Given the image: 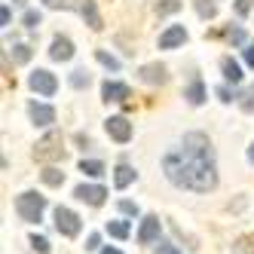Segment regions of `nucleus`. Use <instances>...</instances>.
<instances>
[{
	"instance_id": "36",
	"label": "nucleus",
	"mask_w": 254,
	"mask_h": 254,
	"mask_svg": "<svg viewBox=\"0 0 254 254\" xmlns=\"http://www.w3.org/2000/svg\"><path fill=\"white\" fill-rule=\"evenodd\" d=\"M217 95H221V101H224V104H230V101H236V92H230V89H227V86H221V89H217Z\"/></svg>"
},
{
	"instance_id": "14",
	"label": "nucleus",
	"mask_w": 254,
	"mask_h": 254,
	"mask_svg": "<svg viewBox=\"0 0 254 254\" xmlns=\"http://www.w3.org/2000/svg\"><path fill=\"white\" fill-rule=\"evenodd\" d=\"M28 117H31L34 126H52V123H56V107L40 104V101H31L28 104Z\"/></svg>"
},
{
	"instance_id": "40",
	"label": "nucleus",
	"mask_w": 254,
	"mask_h": 254,
	"mask_svg": "<svg viewBox=\"0 0 254 254\" xmlns=\"http://www.w3.org/2000/svg\"><path fill=\"white\" fill-rule=\"evenodd\" d=\"M101 254H123L120 248H101Z\"/></svg>"
},
{
	"instance_id": "17",
	"label": "nucleus",
	"mask_w": 254,
	"mask_h": 254,
	"mask_svg": "<svg viewBox=\"0 0 254 254\" xmlns=\"http://www.w3.org/2000/svg\"><path fill=\"white\" fill-rule=\"evenodd\" d=\"M135 178H138V172H135L132 166H126V162L114 169V184H117L120 190H126L129 184H135Z\"/></svg>"
},
{
	"instance_id": "19",
	"label": "nucleus",
	"mask_w": 254,
	"mask_h": 254,
	"mask_svg": "<svg viewBox=\"0 0 254 254\" xmlns=\"http://www.w3.org/2000/svg\"><path fill=\"white\" fill-rule=\"evenodd\" d=\"M31 56H34V49H31L28 43H15V46L9 49L12 64H28V62H31Z\"/></svg>"
},
{
	"instance_id": "22",
	"label": "nucleus",
	"mask_w": 254,
	"mask_h": 254,
	"mask_svg": "<svg viewBox=\"0 0 254 254\" xmlns=\"http://www.w3.org/2000/svg\"><path fill=\"white\" fill-rule=\"evenodd\" d=\"M181 6H184V3H181V0H159V3L153 6V12L159 15V19H162V15H175Z\"/></svg>"
},
{
	"instance_id": "29",
	"label": "nucleus",
	"mask_w": 254,
	"mask_h": 254,
	"mask_svg": "<svg viewBox=\"0 0 254 254\" xmlns=\"http://www.w3.org/2000/svg\"><path fill=\"white\" fill-rule=\"evenodd\" d=\"M22 22H25V28H28V31H34V28L40 25V12H37V9H28V12L22 15Z\"/></svg>"
},
{
	"instance_id": "6",
	"label": "nucleus",
	"mask_w": 254,
	"mask_h": 254,
	"mask_svg": "<svg viewBox=\"0 0 254 254\" xmlns=\"http://www.w3.org/2000/svg\"><path fill=\"white\" fill-rule=\"evenodd\" d=\"M181 147H184L187 153H196V156H211V159H214L211 141H208V135H202V132H187V135H184V141H181Z\"/></svg>"
},
{
	"instance_id": "8",
	"label": "nucleus",
	"mask_w": 254,
	"mask_h": 254,
	"mask_svg": "<svg viewBox=\"0 0 254 254\" xmlns=\"http://www.w3.org/2000/svg\"><path fill=\"white\" fill-rule=\"evenodd\" d=\"M138 80L147 83V86H162V83L169 80V70H166V64L150 62V64H141L138 67Z\"/></svg>"
},
{
	"instance_id": "39",
	"label": "nucleus",
	"mask_w": 254,
	"mask_h": 254,
	"mask_svg": "<svg viewBox=\"0 0 254 254\" xmlns=\"http://www.w3.org/2000/svg\"><path fill=\"white\" fill-rule=\"evenodd\" d=\"M77 144H80V147H83V150H86V147H89V144H92V141H89V138H86V135H77Z\"/></svg>"
},
{
	"instance_id": "27",
	"label": "nucleus",
	"mask_w": 254,
	"mask_h": 254,
	"mask_svg": "<svg viewBox=\"0 0 254 254\" xmlns=\"http://www.w3.org/2000/svg\"><path fill=\"white\" fill-rule=\"evenodd\" d=\"M224 37H227L233 46H245V31H242L239 25H230V28L224 31Z\"/></svg>"
},
{
	"instance_id": "18",
	"label": "nucleus",
	"mask_w": 254,
	"mask_h": 254,
	"mask_svg": "<svg viewBox=\"0 0 254 254\" xmlns=\"http://www.w3.org/2000/svg\"><path fill=\"white\" fill-rule=\"evenodd\" d=\"M221 70H224V80H230V83H242V64L236 62V59L224 56V59H221Z\"/></svg>"
},
{
	"instance_id": "28",
	"label": "nucleus",
	"mask_w": 254,
	"mask_h": 254,
	"mask_svg": "<svg viewBox=\"0 0 254 254\" xmlns=\"http://www.w3.org/2000/svg\"><path fill=\"white\" fill-rule=\"evenodd\" d=\"M233 251L236 254H254V236H242V239L233 245Z\"/></svg>"
},
{
	"instance_id": "26",
	"label": "nucleus",
	"mask_w": 254,
	"mask_h": 254,
	"mask_svg": "<svg viewBox=\"0 0 254 254\" xmlns=\"http://www.w3.org/2000/svg\"><path fill=\"white\" fill-rule=\"evenodd\" d=\"M89 83H92V77H89L86 67H77L74 74H70V86H74V89H86Z\"/></svg>"
},
{
	"instance_id": "15",
	"label": "nucleus",
	"mask_w": 254,
	"mask_h": 254,
	"mask_svg": "<svg viewBox=\"0 0 254 254\" xmlns=\"http://www.w3.org/2000/svg\"><path fill=\"white\" fill-rule=\"evenodd\" d=\"M77 12L83 15V22L92 28V31H101V28H104L101 12H98V6H95V0H77Z\"/></svg>"
},
{
	"instance_id": "9",
	"label": "nucleus",
	"mask_w": 254,
	"mask_h": 254,
	"mask_svg": "<svg viewBox=\"0 0 254 254\" xmlns=\"http://www.w3.org/2000/svg\"><path fill=\"white\" fill-rule=\"evenodd\" d=\"M74 196L80 199V202H86V205L98 208V205H104V199H107V190H104L101 184H80V187L74 190Z\"/></svg>"
},
{
	"instance_id": "21",
	"label": "nucleus",
	"mask_w": 254,
	"mask_h": 254,
	"mask_svg": "<svg viewBox=\"0 0 254 254\" xmlns=\"http://www.w3.org/2000/svg\"><path fill=\"white\" fill-rule=\"evenodd\" d=\"M40 178H43L46 187H62V184H64V172L56 169V166H46V169L40 172Z\"/></svg>"
},
{
	"instance_id": "41",
	"label": "nucleus",
	"mask_w": 254,
	"mask_h": 254,
	"mask_svg": "<svg viewBox=\"0 0 254 254\" xmlns=\"http://www.w3.org/2000/svg\"><path fill=\"white\" fill-rule=\"evenodd\" d=\"M248 162L254 166V141H251V147H248Z\"/></svg>"
},
{
	"instance_id": "35",
	"label": "nucleus",
	"mask_w": 254,
	"mask_h": 254,
	"mask_svg": "<svg viewBox=\"0 0 254 254\" xmlns=\"http://www.w3.org/2000/svg\"><path fill=\"white\" fill-rule=\"evenodd\" d=\"M251 12V0H236V15H248Z\"/></svg>"
},
{
	"instance_id": "34",
	"label": "nucleus",
	"mask_w": 254,
	"mask_h": 254,
	"mask_svg": "<svg viewBox=\"0 0 254 254\" xmlns=\"http://www.w3.org/2000/svg\"><path fill=\"white\" fill-rule=\"evenodd\" d=\"M9 22H12V9H9V3H3V9H0V25L9 28Z\"/></svg>"
},
{
	"instance_id": "1",
	"label": "nucleus",
	"mask_w": 254,
	"mask_h": 254,
	"mask_svg": "<svg viewBox=\"0 0 254 254\" xmlns=\"http://www.w3.org/2000/svg\"><path fill=\"white\" fill-rule=\"evenodd\" d=\"M162 172L181 190H193V193H211L217 187V166L211 156H196L187 153L184 147L169 150L162 156Z\"/></svg>"
},
{
	"instance_id": "37",
	"label": "nucleus",
	"mask_w": 254,
	"mask_h": 254,
	"mask_svg": "<svg viewBox=\"0 0 254 254\" xmlns=\"http://www.w3.org/2000/svg\"><path fill=\"white\" fill-rule=\"evenodd\" d=\"M43 6H49V9H67L70 3H67V0H43Z\"/></svg>"
},
{
	"instance_id": "13",
	"label": "nucleus",
	"mask_w": 254,
	"mask_h": 254,
	"mask_svg": "<svg viewBox=\"0 0 254 254\" xmlns=\"http://www.w3.org/2000/svg\"><path fill=\"white\" fill-rule=\"evenodd\" d=\"M49 59L52 62H70L74 59V43H70V37L56 34V37H52V46H49Z\"/></svg>"
},
{
	"instance_id": "5",
	"label": "nucleus",
	"mask_w": 254,
	"mask_h": 254,
	"mask_svg": "<svg viewBox=\"0 0 254 254\" xmlns=\"http://www.w3.org/2000/svg\"><path fill=\"white\" fill-rule=\"evenodd\" d=\"M28 86H31L37 95H43V98H52V95L59 92V80H56V74H52V70H43V67L31 70Z\"/></svg>"
},
{
	"instance_id": "11",
	"label": "nucleus",
	"mask_w": 254,
	"mask_h": 254,
	"mask_svg": "<svg viewBox=\"0 0 254 254\" xmlns=\"http://www.w3.org/2000/svg\"><path fill=\"white\" fill-rule=\"evenodd\" d=\"M101 98L111 104V101H126V98H132V89L126 86V83H120V80H104V86H101Z\"/></svg>"
},
{
	"instance_id": "10",
	"label": "nucleus",
	"mask_w": 254,
	"mask_h": 254,
	"mask_svg": "<svg viewBox=\"0 0 254 254\" xmlns=\"http://www.w3.org/2000/svg\"><path fill=\"white\" fill-rule=\"evenodd\" d=\"M187 43V28L184 25H169L159 34V49H178Z\"/></svg>"
},
{
	"instance_id": "2",
	"label": "nucleus",
	"mask_w": 254,
	"mask_h": 254,
	"mask_svg": "<svg viewBox=\"0 0 254 254\" xmlns=\"http://www.w3.org/2000/svg\"><path fill=\"white\" fill-rule=\"evenodd\" d=\"M15 211L25 224H40L43 221V211H46V196L34 193V190H25L15 196Z\"/></svg>"
},
{
	"instance_id": "3",
	"label": "nucleus",
	"mask_w": 254,
	"mask_h": 254,
	"mask_svg": "<svg viewBox=\"0 0 254 254\" xmlns=\"http://www.w3.org/2000/svg\"><path fill=\"white\" fill-rule=\"evenodd\" d=\"M34 159H37V162H59V159H64L62 135L59 132H46L37 141V147H34Z\"/></svg>"
},
{
	"instance_id": "7",
	"label": "nucleus",
	"mask_w": 254,
	"mask_h": 254,
	"mask_svg": "<svg viewBox=\"0 0 254 254\" xmlns=\"http://www.w3.org/2000/svg\"><path fill=\"white\" fill-rule=\"evenodd\" d=\"M104 129H107V135H111L117 144H129L132 141V123L126 120V117H107L104 120Z\"/></svg>"
},
{
	"instance_id": "33",
	"label": "nucleus",
	"mask_w": 254,
	"mask_h": 254,
	"mask_svg": "<svg viewBox=\"0 0 254 254\" xmlns=\"http://www.w3.org/2000/svg\"><path fill=\"white\" fill-rule=\"evenodd\" d=\"M242 59H245V64L254 70V43H245V52H242Z\"/></svg>"
},
{
	"instance_id": "16",
	"label": "nucleus",
	"mask_w": 254,
	"mask_h": 254,
	"mask_svg": "<svg viewBox=\"0 0 254 254\" xmlns=\"http://www.w3.org/2000/svg\"><path fill=\"white\" fill-rule=\"evenodd\" d=\"M184 98H187V104H193V107H199L205 98H208V92H205V83L199 80V77H193L190 80V86L184 89Z\"/></svg>"
},
{
	"instance_id": "12",
	"label": "nucleus",
	"mask_w": 254,
	"mask_h": 254,
	"mask_svg": "<svg viewBox=\"0 0 254 254\" xmlns=\"http://www.w3.org/2000/svg\"><path fill=\"white\" fill-rule=\"evenodd\" d=\"M159 217L156 214H147L141 221V227H138V242L141 245H153V242H159Z\"/></svg>"
},
{
	"instance_id": "38",
	"label": "nucleus",
	"mask_w": 254,
	"mask_h": 254,
	"mask_svg": "<svg viewBox=\"0 0 254 254\" xmlns=\"http://www.w3.org/2000/svg\"><path fill=\"white\" fill-rule=\"evenodd\" d=\"M156 254H181V248H178V245H169V242H162Z\"/></svg>"
},
{
	"instance_id": "4",
	"label": "nucleus",
	"mask_w": 254,
	"mask_h": 254,
	"mask_svg": "<svg viewBox=\"0 0 254 254\" xmlns=\"http://www.w3.org/2000/svg\"><path fill=\"white\" fill-rule=\"evenodd\" d=\"M52 217H56V230L64 236V239H74V236H80L83 221H80L77 211H70L67 205H59L56 211H52Z\"/></svg>"
},
{
	"instance_id": "30",
	"label": "nucleus",
	"mask_w": 254,
	"mask_h": 254,
	"mask_svg": "<svg viewBox=\"0 0 254 254\" xmlns=\"http://www.w3.org/2000/svg\"><path fill=\"white\" fill-rule=\"evenodd\" d=\"M28 242H31V248H34V251H40V254H49V242L43 239V236H37V233H34Z\"/></svg>"
},
{
	"instance_id": "23",
	"label": "nucleus",
	"mask_w": 254,
	"mask_h": 254,
	"mask_svg": "<svg viewBox=\"0 0 254 254\" xmlns=\"http://www.w3.org/2000/svg\"><path fill=\"white\" fill-rule=\"evenodd\" d=\"M95 59H98V64H104L107 70H120V59L111 56L107 49H95Z\"/></svg>"
},
{
	"instance_id": "24",
	"label": "nucleus",
	"mask_w": 254,
	"mask_h": 254,
	"mask_svg": "<svg viewBox=\"0 0 254 254\" xmlns=\"http://www.w3.org/2000/svg\"><path fill=\"white\" fill-rule=\"evenodd\" d=\"M193 9L202 15V19H214L217 15V6L211 3V0H193Z\"/></svg>"
},
{
	"instance_id": "32",
	"label": "nucleus",
	"mask_w": 254,
	"mask_h": 254,
	"mask_svg": "<svg viewBox=\"0 0 254 254\" xmlns=\"http://www.w3.org/2000/svg\"><path fill=\"white\" fill-rule=\"evenodd\" d=\"M98 245H101V236H98V233H89V239H86V251H98Z\"/></svg>"
},
{
	"instance_id": "20",
	"label": "nucleus",
	"mask_w": 254,
	"mask_h": 254,
	"mask_svg": "<svg viewBox=\"0 0 254 254\" xmlns=\"http://www.w3.org/2000/svg\"><path fill=\"white\" fill-rule=\"evenodd\" d=\"M80 172H83L86 178H101L107 169H104L101 159H80Z\"/></svg>"
},
{
	"instance_id": "25",
	"label": "nucleus",
	"mask_w": 254,
	"mask_h": 254,
	"mask_svg": "<svg viewBox=\"0 0 254 254\" xmlns=\"http://www.w3.org/2000/svg\"><path fill=\"white\" fill-rule=\"evenodd\" d=\"M107 233L114 239H129V224L126 221H107Z\"/></svg>"
},
{
	"instance_id": "31",
	"label": "nucleus",
	"mask_w": 254,
	"mask_h": 254,
	"mask_svg": "<svg viewBox=\"0 0 254 254\" xmlns=\"http://www.w3.org/2000/svg\"><path fill=\"white\" fill-rule=\"evenodd\" d=\"M120 211H123V214H129V217H138L141 208H138L135 202H129V199H123V202H120Z\"/></svg>"
}]
</instances>
